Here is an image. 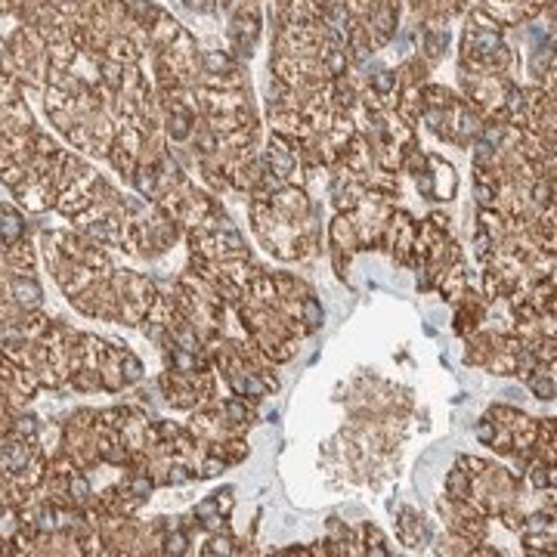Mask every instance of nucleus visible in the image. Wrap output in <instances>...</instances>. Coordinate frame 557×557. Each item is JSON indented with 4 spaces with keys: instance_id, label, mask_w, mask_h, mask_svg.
I'll use <instances>...</instances> for the list:
<instances>
[{
    "instance_id": "423d86ee",
    "label": "nucleus",
    "mask_w": 557,
    "mask_h": 557,
    "mask_svg": "<svg viewBox=\"0 0 557 557\" xmlns=\"http://www.w3.org/2000/svg\"><path fill=\"white\" fill-rule=\"evenodd\" d=\"M71 489L78 492V498H84V495H87V483H84V480H75V486H71Z\"/></svg>"
},
{
    "instance_id": "39448f33",
    "label": "nucleus",
    "mask_w": 557,
    "mask_h": 557,
    "mask_svg": "<svg viewBox=\"0 0 557 557\" xmlns=\"http://www.w3.org/2000/svg\"><path fill=\"white\" fill-rule=\"evenodd\" d=\"M535 393H542V397H551V393H554L551 381H548V384H542V381H535Z\"/></svg>"
},
{
    "instance_id": "6e6552de",
    "label": "nucleus",
    "mask_w": 557,
    "mask_h": 557,
    "mask_svg": "<svg viewBox=\"0 0 557 557\" xmlns=\"http://www.w3.org/2000/svg\"><path fill=\"white\" fill-rule=\"evenodd\" d=\"M477 434H480V440H492V427H489V424H483Z\"/></svg>"
},
{
    "instance_id": "7ed1b4c3",
    "label": "nucleus",
    "mask_w": 557,
    "mask_h": 557,
    "mask_svg": "<svg viewBox=\"0 0 557 557\" xmlns=\"http://www.w3.org/2000/svg\"><path fill=\"white\" fill-rule=\"evenodd\" d=\"M38 294H41V291H38V285H34V282H16V297H19L22 303H25V300H28V303L38 300Z\"/></svg>"
},
{
    "instance_id": "20e7f679",
    "label": "nucleus",
    "mask_w": 557,
    "mask_h": 557,
    "mask_svg": "<svg viewBox=\"0 0 557 557\" xmlns=\"http://www.w3.org/2000/svg\"><path fill=\"white\" fill-rule=\"evenodd\" d=\"M474 44H477L483 53H489V50H495V47H498V38H492V34H480V38H477Z\"/></svg>"
},
{
    "instance_id": "f257e3e1",
    "label": "nucleus",
    "mask_w": 557,
    "mask_h": 557,
    "mask_svg": "<svg viewBox=\"0 0 557 557\" xmlns=\"http://www.w3.org/2000/svg\"><path fill=\"white\" fill-rule=\"evenodd\" d=\"M19 217H16V214H4V223H0V236H4L7 242H13L16 236H19Z\"/></svg>"
},
{
    "instance_id": "1a4fd4ad",
    "label": "nucleus",
    "mask_w": 557,
    "mask_h": 557,
    "mask_svg": "<svg viewBox=\"0 0 557 557\" xmlns=\"http://www.w3.org/2000/svg\"><path fill=\"white\" fill-rule=\"evenodd\" d=\"M390 87V75L387 71H381V78H378V90H387Z\"/></svg>"
},
{
    "instance_id": "f03ea898",
    "label": "nucleus",
    "mask_w": 557,
    "mask_h": 557,
    "mask_svg": "<svg viewBox=\"0 0 557 557\" xmlns=\"http://www.w3.org/2000/svg\"><path fill=\"white\" fill-rule=\"evenodd\" d=\"M25 446H13L10 449V452H4V455H0V461H4L7 464V468H22V464H25Z\"/></svg>"
},
{
    "instance_id": "0eeeda50",
    "label": "nucleus",
    "mask_w": 557,
    "mask_h": 557,
    "mask_svg": "<svg viewBox=\"0 0 557 557\" xmlns=\"http://www.w3.org/2000/svg\"><path fill=\"white\" fill-rule=\"evenodd\" d=\"M307 316H310L313 322H319V307H316V303H313V300L307 303Z\"/></svg>"
}]
</instances>
